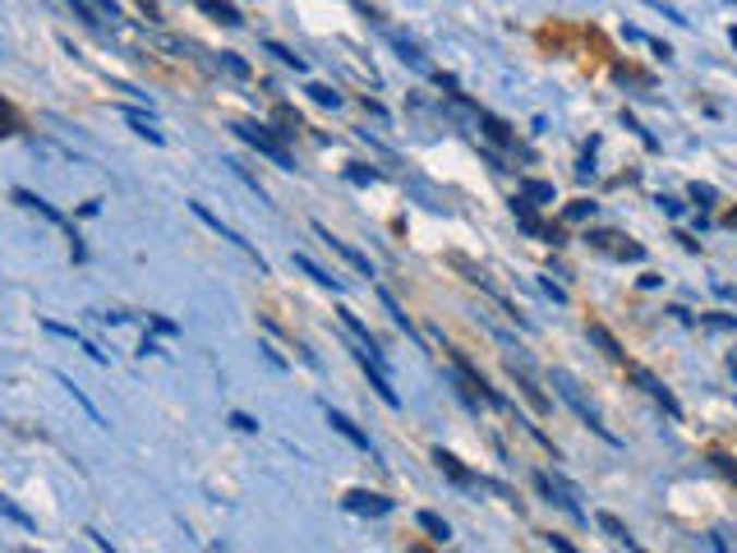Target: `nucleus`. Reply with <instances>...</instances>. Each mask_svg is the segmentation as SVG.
I'll return each mask as SVG.
<instances>
[{"instance_id":"nucleus-1","label":"nucleus","mask_w":737,"mask_h":553,"mask_svg":"<svg viewBox=\"0 0 737 553\" xmlns=\"http://www.w3.org/2000/svg\"><path fill=\"white\" fill-rule=\"evenodd\" d=\"M235 134L250 143V148H258L263 157H273L281 171H295V157H291V148H286V139H281L277 130L258 125V120H235Z\"/></svg>"},{"instance_id":"nucleus-2","label":"nucleus","mask_w":737,"mask_h":553,"mask_svg":"<svg viewBox=\"0 0 737 553\" xmlns=\"http://www.w3.org/2000/svg\"><path fill=\"white\" fill-rule=\"evenodd\" d=\"M553 387H558V393H563V401H567V406H571V411H577V416H581V420H585L590 429H595V434H600L604 443H613V447H618V438H613V434H608V429H604L600 411H595V406H590V401L581 397V387H577V378H571V374H567V369H553Z\"/></svg>"},{"instance_id":"nucleus-3","label":"nucleus","mask_w":737,"mask_h":553,"mask_svg":"<svg viewBox=\"0 0 737 553\" xmlns=\"http://www.w3.org/2000/svg\"><path fill=\"white\" fill-rule=\"evenodd\" d=\"M535 489H540V494H544L548 503H558L571 521H585V507L577 503V498H581V489L571 484V480H563V476H548V470H535Z\"/></svg>"},{"instance_id":"nucleus-4","label":"nucleus","mask_w":737,"mask_h":553,"mask_svg":"<svg viewBox=\"0 0 737 553\" xmlns=\"http://www.w3.org/2000/svg\"><path fill=\"white\" fill-rule=\"evenodd\" d=\"M585 244L595 254H604V259H613V263H641L645 259V250L637 240H627L623 231H585Z\"/></svg>"},{"instance_id":"nucleus-5","label":"nucleus","mask_w":737,"mask_h":553,"mask_svg":"<svg viewBox=\"0 0 737 553\" xmlns=\"http://www.w3.org/2000/svg\"><path fill=\"white\" fill-rule=\"evenodd\" d=\"M507 374H511V378H517V387H521V397H525L530 406H535V411H540V416H548V411H553V401H548V397L540 393V383H535V374H530V364H525L521 356H507Z\"/></svg>"},{"instance_id":"nucleus-6","label":"nucleus","mask_w":737,"mask_h":553,"mask_svg":"<svg viewBox=\"0 0 737 553\" xmlns=\"http://www.w3.org/2000/svg\"><path fill=\"white\" fill-rule=\"evenodd\" d=\"M190 213H194L198 221H208V227H213V231H217L221 240H231V244H235V250H240V254H250V259L258 263V273H268V263H263V254L254 250V244H250V240H244L240 231H231V227H221V217H213L208 208H203V203H190Z\"/></svg>"},{"instance_id":"nucleus-7","label":"nucleus","mask_w":737,"mask_h":553,"mask_svg":"<svg viewBox=\"0 0 737 553\" xmlns=\"http://www.w3.org/2000/svg\"><path fill=\"white\" fill-rule=\"evenodd\" d=\"M627 374H631V378H637V383L645 387V397H650V401H660V406H664V411H668L673 420H682V406H678V397H673V393H668V387H664L660 378H654V374H650V369H641V364H631V369H627Z\"/></svg>"},{"instance_id":"nucleus-8","label":"nucleus","mask_w":737,"mask_h":553,"mask_svg":"<svg viewBox=\"0 0 737 553\" xmlns=\"http://www.w3.org/2000/svg\"><path fill=\"white\" fill-rule=\"evenodd\" d=\"M341 507L346 512H355V517H387L397 503L387 498V494H364V489H351V494L341 498Z\"/></svg>"},{"instance_id":"nucleus-9","label":"nucleus","mask_w":737,"mask_h":553,"mask_svg":"<svg viewBox=\"0 0 737 553\" xmlns=\"http://www.w3.org/2000/svg\"><path fill=\"white\" fill-rule=\"evenodd\" d=\"M314 231H318V240L327 244V250H333V254H341V259H346V263H351V268H355L360 277H374V263H368V259H364V254L355 250V244H346V240H337L333 231H327V227H323V221H314Z\"/></svg>"},{"instance_id":"nucleus-10","label":"nucleus","mask_w":737,"mask_h":553,"mask_svg":"<svg viewBox=\"0 0 737 553\" xmlns=\"http://www.w3.org/2000/svg\"><path fill=\"white\" fill-rule=\"evenodd\" d=\"M434 461H438V470H443V476L452 480V484H461V489H484V484H488L484 476H475V470H466V466H461L452 453H443V447L434 453Z\"/></svg>"},{"instance_id":"nucleus-11","label":"nucleus","mask_w":737,"mask_h":553,"mask_svg":"<svg viewBox=\"0 0 737 553\" xmlns=\"http://www.w3.org/2000/svg\"><path fill=\"white\" fill-rule=\"evenodd\" d=\"M517 194L530 203V208H548V203L558 199V190H553V180H521V184H517Z\"/></svg>"},{"instance_id":"nucleus-12","label":"nucleus","mask_w":737,"mask_h":553,"mask_svg":"<svg viewBox=\"0 0 737 553\" xmlns=\"http://www.w3.org/2000/svg\"><path fill=\"white\" fill-rule=\"evenodd\" d=\"M327 424H333L346 443H355L360 453H374V443H368V434H360V429H355V420H346L341 411H327Z\"/></svg>"},{"instance_id":"nucleus-13","label":"nucleus","mask_w":737,"mask_h":553,"mask_svg":"<svg viewBox=\"0 0 737 553\" xmlns=\"http://www.w3.org/2000/svg\"><path fill=\"white\" fill-rule=\"evenodd\" d=\"M194 5H198L203 14H213L217 24H227V28H240V24H244L240 10H235V5H227V0H194Z\"/></svg>"},{"instance_id":"nucleus-14","label":"nucleus","mask_w":737,"mask_h":553,"mask_svg":"<svg viewBox=\"0 0 737 553\" xmlns=\"http://www.w3.org/2000/svg\"><path fill=\"white\" fill-rule=\"evenodd\" d=\"M14 203H24V208H28V213H43V217L51 221V227H65V217H60V213L51 208V203H47V199H37L33 190H14Z\"/></svg>"},{"instance_id":"nucleus-15","label":"nucleus","mask_w":737,"mask_h":553,"mask_svg":"<svg viewBox=\"0 0 737 553\" xmlns=\"http://www.w3.org/2000/svg\"><path fill=\"white\" fill-rule=\"evenodd\" d=\"M585 333H590V341H595V346H600V351H604L608 360H618V364L627 360V351H623V346H618V337H613V333H608V327H600V323H590V327H585Z\"/></svg>"},{"instance_id":"nucleus-16","label":"nucleus","mask_w":737,"mask_h":553,"mask_svg":"<svg viewBox=\"0 0 737 553\" xmlns=\"http://www.w3.org/2000/svg\"><path fill=\"white\" fill-rule=\"evenodd\" d=\"M595 521H600V530H604V536H608L613 544H623V549H637V540H631V530H627L618 517H613V512H600Z\"/></svg>"},{"instance_id":"nucleus-17","label":"nucleus","mask_w":737,"mask_h":553,"mask_svg":"<svg viewBox=\"0 0 737 553\" xmlns=\"http://www.w3.org/2000/svg\"><path fill=\"white\" fill-rule=\"evenodd\" d=\"M56 378H60V383H65V393H70V397H74L78 406H84V411H88V420H93V424H101V429H111V420H107V416H101V411H97V406L88 401V393H84V387H74V378H70V374H56Z\"/></svg>"},{"instance_id":"nucleus-18","label":"nucleus","mask_w":737,"mask_h":553,"mask_svg":"<svg viewBox=\"0 0 737 553\" xmlns=\"http://www.w3.org/2000/svg\"><path fill=\"white\" fill-rule=\"evenodd\" d=\"M273 120H277V134H281V139H295V134L304 130L300 111H291V107H286V101H277V107H273Z\"/></svg>"},{"instance_id":"nucleus-19","label":"nucleus","mask_w":737,"mask_h":553,"mask_svg":"<svg viewBox=\"0 0 737 553\" xmlns=\"http://www.w3.org/2000/svg\"><path fill=\"white\" fill-rule=\"evenodd\" d=\"M480 125H484V139H494V143H503V148H517V134H511L498 116H488V111H480Z\"/></svg>"},{"instance_id":"nucleus-20","label":"nucleus","mask_w":737,"mask_h":553,"mask_svg":"<svg viewBox=\"0 0 737 553\" xmlns=\"http://www.w3.org/2000/svg\"><path fill=\"white\" fill-rule=\"evenodd\" d=\"M295 268H300L304 277H314L318 286H333V291H341V286H346L341 277H333V273H323V268H318V263H314V259H304V254H295Z\"/></svg>"},{"instance_id":"nucleus-21","label":"nucleus","mask_w":737,"mask_h":553,"mask_svg":"<svg viewBox=\"0 0 737 553\" xmlns=\"http://www.w3.org/2000/svg\"><path fill=\"white\" fill-rule=\"evenodd\" d=\"M0 512H5V517H10V521H14L19 530H28V536H37V521H33V517H28V512H24V507H19L14 498H5V494H0Z\"/></svg>"},{"instance_id":"nucleus-22","label":"nucleus","mask_w":737,"mask_h":553,"mask_svg":"<svg viewBox=\"0 0 737 553\" xmlns=\"http://www.w3.org/2000/svg\"><path fill=\"white\" fill-rule=\"evenodd\" d=\"M420 526L428 530V540H438V544L452 540V526H447V521L438 517V512H420Z\"/></svg>"},{"instance_id":"nucleus-23","label":"nucleus","mask_w":737,"mask_h":553,"mask_svg":"<svg viewBox=\"0 0 737 553\" xmlns=\"http://www.w3.org/2000/svg\"><path fill=\"white\" fill-rule=\"evenodd\" d=\"M387 43H392V47L401 51V60H406V65H415V70H428V65H424V56H420V47H415V43H406L401 33H387Z\"/></svg>"},{"instance_id":"nucleus-24","label":"nucleus","mask_w":737,"mask_h":553,"mask_svg":"<svg viewBox=\"0 0 737 553\" xmlns=\"http://www.w3.org/2000/svg\"><path fill=\"white\" fill-rule=\"evenodd\" d=\"M263 51H268V56H277L281 60V65L286 70H295V74H304V60L291 51V47H281V43H263Z\"/></svg>"},{"instance_id":"nucleus-25","label":"nucleus","mask_w":737,"mask_h":553,"mask_svg":"<svg viewBox=\"0 0 737 553\" xmlns=\"http://www.w3.org/2000/svg\"><path fill=\"white\" fill-rule=\"evenodd\" d=\"M563 221H595V203H590V199L567 203V208H563Z\"/></svg>"},{"instance_id":"nucleus-26","label":"nucleus","mask_w":737,"mask_h":553,"mask_svg":"<svg viewBox=\"0 0 737 553\" xmlns=\"http://www.w3.org/2000/svg\"><path fill=\"white\" fill-rule=\"evenodd\" d=\"M378 300H383V310H387V314H392V323H397V327H406V333H411V337H415V327H411V318H406V310H401V304L392 300V291H378Z\"/></svg>"},{"instance_id":"nucleus-27","label":"nucleus","mask_w":737,"mask_h":553,"mask_svg":"<svg viewBox=\"0 0 737 553\" xmlns=\"http://www.w3.org/2000/svg\"><path fill=\"white\" fill-rule=\"evenodd\" d=\"M70 10H74V19H84L88 28H101V24H107V19H101V14L88 5V0H70Z\"/></svg>"},{"instance_id":"nucleus-28","label":"nucleus","mask_w":737,"mask_h":553,"mask_svg":"<svg viewBox=\"0 0 737 553\" xmlns=\"http://www.w3.org/2000/svg\"><path fill=\"white\" fill-rule=\"evenodd\" d=\"M217 65L227 70V74H235V79H250V65H244V60H240L235 51H221V56H217Z\"/></svg>"},{"instance_id":"nucleus-29","label":"nucleus","mask_w":737,"mask_h":553,"mask_svg":"<svg viewBox=\"0 0 737 553\" xmlns=\"http://www.w3.org/2000/svg\"><path fill=\"white\" fill-rule=\"evenodd\" d=\"M310 97L318 101V107H333V111L341 107V93H337V88H327V84H310Z\"/></svg>"},{"instance_id":"nucleus-30","label":"nucleus","mask_w":737,"mask_h":553,"mask_svg":"<svg viewBox=\"0 0 737 553\" xmlns=\"http://www.w3.org/2000/svg\"><path fill=\"white\" fill-rule=\"evenodd\" d=\"M701 327H720V333H737V314H701Z\"/></svg>"},{"instance_id":"nucleus-31","label":"nucleus","mask_w":737,"mask_h":553,"mask_svg":"<svg viewBox=\"0 0 737 553\" xmlns=\"http://www.w3.org/2000/svg\"><path fill=\"white\" fill-rule=\"evenodd\" d=\"M623 125H627L631 134H637V139L645 143V148H660V143H654V134H650V130H641V120H637V116H627V111H623Z\"/></svg>"},{"instance_id":"nucleus-32","label":"nucleus","mask_w":737,"mask_h":553,"mask_svg":"<svg viewBox=\"0 0 737 553\" xmlns=\"http://www.w3.org/2000/svg\"><path fill=\"white\" fill-rule=\"evenodd\" d=\"M125 120H130V125H134V134H143V139H148V143H161V130H148V120H143V116L125 111Z\"/></svg>"},{"instance_id":"nucleus-33","label":"nucleus","mask_w":737,"mask_h":553,"mask_svg":"<svg viewBox=\"0 0 737 553\" xmlns=\"http://www.w3.org/2000/svg\"><path fill=\"white\" fill-rule=\"evenodd\" d=\"M710 466H714V470H724V476L737 484V461H733L728 453H710Z\"/></svg>"},{"instance_id":"nucleus-34","label":"nucleus","mask_w":737,"mask_h":553,"mask_svg":"<svg viewBox=\"0 0 737 553\" xmlns=\"http://www.w3.org/2000/svg\"><path fill=\"white\" fill-rule=\"evenodd\" d=\"M88 5H93L101 19H111V24H120V0H88Z\"/></svg>"},{"instance_id":"nucleus-35","label":"nucleus","mask_w":737,"mask_h":553,"mask_svg":"<svg viewBox=\"0 0 737 553\" xmlns=\"http://www.w3.org/2000/svg\"><path fill=\"white\" fill-rule=\"evenodd\" d=\"M346 180H351V184H374V180H378V171H374V167H360V161H355V167L346 171Z\"/></svg>"},{"instance_id":"nucleus-36","label":"nucleus","mask_w":737,"mask_h":553,"mask_svg":"<svg viewBox=\"0 0 737 553\" xmlns=\"http://www.w3.org/2000/svg\"><path fill=\"white\" fill-rule=\"evenodd\" d=\"M14 130H19V116L10 101H0V134H14Z\"/></svg>"},{"instance_id":"nucleus-37","label":"nucleus","mask_w":737,"mask_h":553,"mask_svg":"<svg viewBox=\"0 0 737 553\" xmlns=\"http://www.w3.org/2000/svg\"><path fill=\"white\" fill-rule=\"evenodd\" d=\"M43 327H47V333H56V337H70V341H84V337H78V333H74V327H65V323H56V318H43Z\"/></svg>"},{"instance_id":"nucleus-38","label":"nucleus","mask_w":737,"mask_h":553,"mask_svg":"<svg viewBox=\"0 0 737 553\" xmlns=\"http://www.w3.org/2000/svg\"><path fill=\"white\" fill-rule=\"evenodd\" d=\"M231 424L240 429V434H258V420H254V416H244V411H235V416H231Z\"/></svg>"},{"instance_id":"nucleus-39","label":"nucleus","mask_w":737,"mask_h":553,"mask_svg":"<svg viewBox=\"0 0 737 553\" xmlns=\"http://www.w3.org/2000/svg\"><path fill=\"white\" fill-rule=\"evenodd\" d=\"M148 323L157 327V333H161V337H176V333H180V323H171V318H161V314H153Z\"/></svg>"},{"instance_id":"nucleus-40","label":"nucleus","mask_w":737,"mask_h":553,"mask_svg":"<svg viewBox=\"0 0 737 553\" xmlns=\"http://www.w3.org/2000/svg\"><path fill=\"white\" fill-rule=\"evenodd\" d=\"M691 199L701 203V208H710V203H714V190H710V184H691Z\"/></svg>"},{"instance_id":"nucleus-41","label":"nucleus","mask_w":737,"mask_h":553,"mask_svg":"<svg viewBox=\"0 0 737 553\" xmlns=\"http://www.w3.org/2000/svg\"><path fill=\"white\" fill-rule=\"evenodd\" d=\"M660 208H664L668 217H682V199H673V194H660Z\"/></svg>"},{"instance_id":"nucleus-42","label":"nucleus","mask_w":737,"mask_h":553,"mask_svg":"<svg viewBox=\"0 0 737 553\" xmlns=\"http://www.w3.org/2000/svg\"><path fill=\"white\" fill-rule=\"evenodd\" d=\"M258 351H263V360H268V364H273V369H286V360H281V356H277V351H273V346H258Z\"/></svg>"},{"instance_id":"nucleus-43","label":"nucleus","mask_w":737,"mask_h":553,"mask_svg":"<svg viewBox=\"0 0 737 553\" xmlns=\"http://www.w3.org/2000/svg\"><path fill=\"white\" fill-rule=\"evenodd\" d=\"M544 291H548V296H553V300H558V304H567V291H563V286H553V281H548V277H544Z\"/></svg>"},{"instance_id":"nucleus-44","label":"nucleus","mask_w":737,"mask_h":553,"mask_svg":"<svg viewBox=\"0 0 737 553\" xmlns=\"http://www.w3.org/2000/svg\"><path fill=\"white\" fill-rule=\"evenodd\" d=\"M544 544H553V549H563V553H571V544H567L563 536H544Z\"/></svg>"},{"instance_id":"nucleus-45","label":"nucleus","mask_w":737,"mask_h":553,"mask_svg":"<svg viewBox=\"0 0 737 553\" xmlns=\"http://www.w3.org/2000/svg\"><path fill=\"white\" fill-rule=\"evenodd\" d=\"M728 43H733V47H737V28H728Z\"/></svg>"},{"instance_id":"nucleus-46","label":"nucleus","mask_w":737,"mask_h":553,"mask_svg":"<svg viewBox=\"0 0 737 553\" xmlns=\"http://www.w3.org/2000/svg\"><path fill=\"white\" fill-rule=\"evenodd\" d=\"M728 227H737V213H728Z\"/></svg>"}]
</instances>
